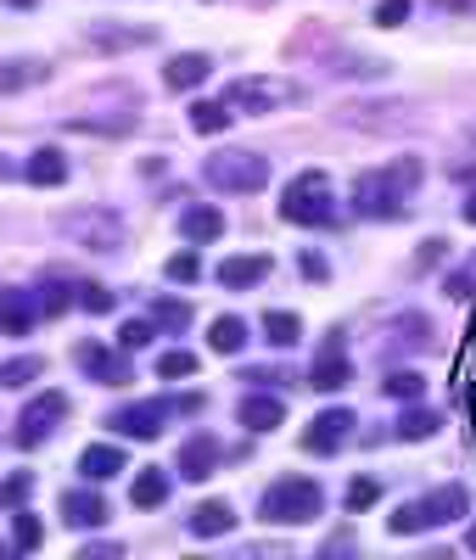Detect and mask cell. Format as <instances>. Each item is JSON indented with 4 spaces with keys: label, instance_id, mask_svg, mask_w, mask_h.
I'll use <instances>...</instances> for the list:
<instances>
[{
    "label": "cell",
    "instance_id": "27",
    "mask_svg": "<svg viewBox=\"0 0 476 560\" xmlns=\"http://www.w3.org/2000/svg\"><path fill=\"white\" fill-rule=\"evenodd\" d=\"M230 118H235L230 102H197L190 107V129L197 135H219V129H230Z\"/></svg>",
    "mask_w": 476,
    "mask_h": 560
},
{
    "label": "cell",
    "instance_id": "49",
    "mask_svg": "<svg viewBox=\"0 0 476 560\" xmlns=\"http://www.w3.org/2000/svg\"><path fill=\"white\" fill-rule=\"evenodd\" d=\"M7 7H34V0H7Z\"/></svg>",
    "mask_w": 476,
    "mask_h": 560
},
{
    "label": "cell",
    "instance_id": "22",
    "mask_svg": "<svg viewBox=\"0 0 476 560\" xmlns=\"http://www.w3.org/2000/svg\"><path fill=\"white\" fill-rule=\"evenodd\" d=\"M208 348L224 353V359H235V353L247 348V319H242V314H219V319L208 325Z\"/></svg>",
    "mask_w": 476,
    "mask_h": 560
},
{
    "label": "cell",
    "instance_id": "14",
    "mask_svg": "<svg viewBox=\"0 0 476 560\" xmlns=\"http://www.w3.org/2000/svg\"><path fill=\"white\" fill-rule=\"evenodd\" d=\"M269 253H235V258H224L213 275H219V287L224 292H247V287H258V280H269Z\"/></svg>",
    "mask_w": 476,
    "mask_h": 560
},
{
    "label": "cell",
    "instance_id": "7",
    "mask_svg": "<svg viewBox=\"0 0 476 560\" xmlns=\"http://www.w3.org/2000/svg\"><path fill=\"white\" fill-rule=\"evenodd\" d=\"M62 420H68V398H62V393H39V398L18 415V443H23V448L45 443V438L62 427Z\"/></svg>",
    "mask_w": 476,
    "mask_h": 560
},
{
    "label": "cell",
    "instance_id": "48",
    "mask_svg": "<svg viewBox=\"0 0 476 560\" xmlns=\"http://www.w3.org/2000/svg\"><path fill=\"white\" fill-rule=\"evenodd\" d=\"M465 549H471V555H476V522H471V533H465Z\"/></svg>",
    "mask_w": 476,
    "mask_h": 560
},
{
    "label": "cell",
    "instance_id": "50",
    "mask_svg": "<svg viewBox=\"0 0 476 560\" xmlns=\"http://www.w3.org/2000/svg\"><path fill=\"white\" fill-rule=\"evenodd\" d=\"M7 174H12V168H7V158H0V179H7Z\"/></svg>",
    "mask_w": 476,
    "mask_h": 560
},
{
    "label": "cell",
    "instance_id": "39",
    "mask_svg": "<svg viewBox=\"0 0 476 560\" xmlns=\"http://www.w3.org/2000/svg\"><path fill=\"white\" fill-rule=\"evenodd\" d=\"M409 12H415V0H381V7H375V28H404Z\"/></svg>",
    "mask_w": 476,
    "mask_h": 560
},
{
    "label": "cell",
    "instance_id": "43",
    "mask_svg": "<svg viewBox=\"0 0 476 560\" xmlns=\"http://www.w3.org/2000/svg\"><path fill=\"white\" fill-rule=\"evenodd\" d=\"M298 269H303L309 280H330V264H325V253H314V247L298 258Z\"/></svg>",
    "mask_w": 476,
    "mask_h": 560
},
{
    "label": "cell",
    "instance_id": "33",
    "mask_svg": "<svg viewBox=\"0 0 476 560\" xmlns=\"http://www.w3.org/2000/svg\"><path fill=\"white\" fill-rule=\"evenodd\" d=\"M158 376H163V382H185V376H197V353H190V348H169V353L158 359Z\"/></svg>",
    "mask_w": 476,
    "mask_h": 560
},
{
    "label": "cell",
    "instance_id": "23",
    "mask_svg": "<svg viewBox=\"0 0 476 560\" xmlns=\"http://www.w3.org/2000/svg\"><path fill=\"white\" fill-rule=\"evenodd\" d=\"M264 342L269 348H298L303 342V319L292 308H269L264 314Z\"/></svg>",
    "mask_w": 476,
    "mask_h": 560
},
{
    "label": "cell",
    "instance_id": "25",
    "mask_svg": "<svg viewBox=\"0 0 476 560\" xmlns=\"http://www.w3.org/2000/svg\"><path fill=\"white\" fill-rule=\"evenodd\" d=\"M34 314H45L39 298H28V292H0V325H7V331H28Z\"/></svg>",
    "mask_w": 476,
    "mask_h": 560
},
{
    "label": "cell",
    "instance_id": "44",
    "mask_svg": "<svg viewBox=\"0 0 476 560\" xmlns=\"http://www.w3.org/2000/svg\"><path fill=\"white\" fill-rule=\"evenodd\" d=\"M443 287H449L454 298H476V280H471V275H443Z\"/></svg>",
    "mask_w": 476,
    "mask_h": 560
},
{
    "label": "cell",
    "instance_id": "37",
    "mask_svg": "<svg viewBox=\"0 0 476 560\" xmlns=\"http://www.w3.org/2000/svg\"><path fill=\"white\" fill-rule=\"evenodd\" d=\"M163 275H169V280H179V287H190V280L202 275V258H197V253L185 247V253H174V258L163 264Z\"/></svg>",
    "mask_w": 476,
    "mask_h": 560
},
{
    "label": "cell",
    "instance_id": "15",
    "mask_svg": "<svg viewBox=\"0 0 476 560\" xmlns=\"http://www.w3.org/2000/svg\"><path fill=\"white\" fill-rule=\"evenodd\" d=\"M179 236H185V247H208V242H219V236H224V208H213V202H190V208L179 213Z\"/></svg>",
    "mask_w": 476,
    "mask_h": 560
},
{
    "label": "cell",
    "instance_id": "36",
    "mask_svg": "<svg viewBox=\"0 0 476 560\" xmlns=\"http://www.w3.org/2000/svg\"><path fill=\"white\" fill-rule=\"evenodd\" d=\"M330 73H337V79H381V73H387V62H375V57H343Z\"/></svg>",
    "mask_w": 476,
    "mask_h": 560
},
{
    "label": "cell",
    "instance_id": "9",
    "mask_svg": "<svg viewBox=\"0 0 476 560\" xmlns=\"http://www.w3.org/2000/svg\"><path fill=\"white\" fill-rule=\"evenodd\" d=\"M219 459H224L219 438H213V432H197V438H185V443H179V459H174V471H179L185 482H208V477L219 471Z\"/></svg>",
    "mask_w": 476,
    "mask_h": 560
},
{
    "label": "cell",
    "instance_id": "31",
    "mask_svg": "<svg viewBox=\"0 0 476 560\" xmlns=\"http://www.w3.org/2000/svg\"><path fill=\"white\" fill-rule=\"evenodd\" d=\"M152 342H158V325L152 319H124L118 325V348L124 353H140V348H152Z\"/></svg>",
    "mask_w": 476,
    "mask_h": 560
},
{
    "label": "cell",
    "instance_id": "18",
    "mask_svg": "<svg viewBox=\"0 0 476 560\" xmlns=\"http://www.w3.org/2000/svg\"><path fill=\"white\" fill-rule=\"evenodd\" d=\"M208 73H213V57H208V51H179V57H169L163 84H169V90H197Z\"/></svg>",
    "mask_w": 476,
    "mask_h": 560
},
{
    "label": "cell",
    "instance_id": "45",
    "mask_svg": "<svg viewBox=\"0 0 476 560\" xmlns=\"http://www.w3.org/2000/svg\"><path fill=\"white\" fill-rule=\"evenodd\" d=\"M443 253H449V242H438V236H432V242H420V269H432Z\"/></svg>",
    "mask_w": 476,
    "mask_h": 560
},
{
    "label": "cell",
    "instance_id": "32",
    "mask_svg": "<svg viewBox=\"0 0 476 560\" xmlns=\"http://www.w3.org/2000/svg\"><path fill=\"white\" fill-rule=\"evenodd\" d=\"M39 79H45L39 62H7V68H0V96H12V90H28V84H39Z\"/></svg>",
    "mask_w": 476,
    "mask_h": 560
},
{
    "label": "cell",
    "instance_id": "10",
    "mask_svg": "<svg viewBox=\"0 0 476 560\" xmlns=\"http://www.w3.org/2000/svg\"><path fill=\"white\" fill-rule=\"evenodd\" d=\"M62 230H68L73 242L95 247V253H113V247H124V224H118V213H73Z\"/></svg>",
    "mask_w": 476,
    "mask_h": 560
},
{
    "label": "cell",
    "instance_id": "21",
    "mask_svg": "<svg viewBox=\"0 0 476 560\" xmlns=\"http://www.w3.org/2000/svg\"><path fill=\"white\" fill-rule=\"evenodd\" d=\"M79 471H84V482H107V477H118V471H124V448H113V443H90V448L79 454Z\"/></svg>",
    "mask_w": 476,
    "mask_h": 560
},
{
    "label": "cell",
    "instance_id": "5",
    "mask_svg": "<svg viewBox=\"0 0 476 560\" xmlns=\"http://www.w3.org/2000/svg\"><path fill=\"white\" fill-rule=\"evenodd\" d=\"M280 219L286 224H337V197H330V179L320 168H303L292 185L280 191Z\"/></svg>",
    "mask_w": 476,
    "mask_h": 560
},
{
    "label": "cell",
    "instance_id": "3",
    "mask_svg": "<svg viewBox=\"0 0 476 560\" xmlns=\"http://www.w3.org/2000/svg\"><path fill=\"white\" fill-rule=\"evenodd\" d=\"M258 516L275 522V527H303V522L325 516V488H320L314 477H280V482L264 488Z\"/></svg>",
    "mask_w": 476,
    "mask_h": 560
},
{
    "label": "cell",
    "instance_id": "8",
    "mask_svg": "<svg viewBox=\"0 0 476 560\" xmlns=\"http://www.w3.org/2000/svg\"><path fill=\"white\" fill-rule=\"evenodd\" d=\"M224 102L242 107V113H275V107L292 102V84H286V79H235L224 90Z\"/></svg>",
    "mask_w": 476,
    "mask_h": 560
},
{
    "label": "cell",
    "instance_id": "30",
    "mask_svg": "<svg viewBox=\"0 0 476 560\" xmlns=\"http://www.w3.org/2000/svg\"><path fill=\"white\" fill-rule=\"evenodd\" d=\"M438 427H443V420H438L432 409H409V415L398 420V438H404V443H426Z\"/></svg>",
    "mask_w": 476,
    "mask_h": 560
},
{
    "label": "cell",
    "instance_id": "28",
    "mask_svg": "<svg viewBox=\"0 0 476 560\" xmlns=\"http://www.w3.org/2000/svg\"><path fill=\"white\" fill-rule=\"evenodd\" d=\"M426 342H432V319H426V314L393 319V348H426Z\"/></svg>",
    "mask_w": 476,
    "mask_h": 560
},
{
    "label": "cell",
    "instance_id": "38",
    "mask_svg": "<svg viewBox=\"0 0 476 560\" xmlns=\"http://www.w3.org/2000/svg\"><path fill=\"white\" fill-rule=\"evenodd\" d=\"M39 359H12V364H0V387H23V382H34L39 376Z\"/></svg>",
    "mask_w": 476,
    "mask_h": 560
},
{
    "label": "cell",
    "instance_id": "13",
    "mask_svg": "<svg viewBox=\"0 0 476 560\" xmlns=\"http://www.w3.org/2000/svg\"><path fill=\"white\" fill-rule=\"evenodd\" d=\"M348 432H353V409H325L314 427L303 432V448L309 454H337L348 443Z\"/></svg>",
    "mask_w": 476,
    "mask_h": 560
},
{
    "label": "cell",
    "instance_id": "47",
    "mask_svg": "<svg viewBox=\"0 0 476 560\" xmlns=\"http://www.w3.org/2000/svg\"><path fill=\"white\" fill-rule=\"evenodd\" d=\"M465 219H471V224H476V191H471V202H465Z\"/></svg>",
    "mask_w": 476,
    "mask_h": 560
},
{
    "label": "cell",
    "instance_id": "2",
    "mask_svg": "<svg viewBox=\"0 0 476 560\" xmlns=\"http://www.w3.org/2000/svg\"><path fill=\"white\" fill-rule=\"evenodd\" d=\"M460 516H471V493H465V482H443V488H432V493L398 504L393 516H387V527H393L398 538H415V533L449 527V522H460Z\"/></svg>",
    "mask_w": 476,
    "mask_h": 560
},
{
    "label": "cell",
    "instance_id": "41",
    "mask_svg": "<svg viewBox=\"0 0 476 560\" xmlns=\"http://www.w3.org/2000/svg\"><path fill=\"white\" fill-rule=\"evenodd\" d=\"M79 308H84V314H113L118 298H113L107 287H79Z\"/></svg>",
    "mask_w": 476,
    "mask_h": 560
},
{
    "label": "cell",
    "instance_id": "16",
    "mask_svg": "<svg viewBox=\"0 0 476 560\" xmlns=\"http://www.w3.org/2000/svg\"><path fill=\"white\" fill-rule=\"evenodd\" d=\"M57 510H62V522H68V527H102V522H107V499L95 493V488H73V493H62Z\"/></svg>",
    "mask_w": 476,
    "mask_h": 560
},
{
    "label": "cell",
    "instance_id": "29",
    "mask_svg": "<svg viewBox=\"0 0 476 560\" xmlns=\"http://www.w3.org/2000/svg\"><path fill=\"white\" fill-rule=\"evenodd\" d=\"M90 39H95V45H107V51H118V45H152L158 28H107V23H95Z\"/></svg>",
    "mask_w": 476,
    "mask_h": 560
},
{
    "label": "cell",
    "instance_id": "46",
    "mask_svg": "<svg viewBox=\"0 0 476 560\" xmlns=\"http://www.w3.org/2000/svg\"><path fill=\"white\" fill-rule=\"evenodd\" d=\"M438 12H476V0H438Z\"/></svg>",
    "mask_w": 476,
    "mask_h": 560
},
{
    "label": "cell",
    "instance_id": "12",
    "mask_svg": "<svg viewBox=\"0 0 476 560\" xmlns=\"http://www.w3.org/2000/svg\"><path fill=\"white\" fill-rule=\"evenodd\" d=\"M235 420H242L247 432H275V427H286V398L280 393H269V387H258V393H247L242 404H235Z\"/></svg>",
    "mask_w": 476,
    "mask_h": 560
},
{
    "label": "cell",
    "instance_id": "19",
    "mask_svg": "<svg viewBox=\"0 0 476 560\" xmlns=\"http://www.w3.org/2000/svg\"><path fill=\"white\" fill-rule=\"evenodd\" d=\"M353 382V364L343 359V348L330 342L320 359H314V370H309V387H320V393H337V387H348Z\"/></svg>",
    "mask_w": 476,
    "mask_h": 560
},
{
    "label": "cell",
    "instance_id": "4",
    "mask_svg": "<svg viewBox=\"0 0 476 560\" xmlns=\"http://www.w3.org/2000/svg\"><path fill=\"white\" fill-rule=\"evenodd\" d=\"M202 174H208L213 191H224V197H258L269 185V174H275V163L264 152H247V147H224V152L208 158Z\"/></svg>",
    "mask_w": 476,
    "mask_h": 560
},
{
    "label": "cell",
    "instance_id": "26",
    "mask_svg": "<svg viewBox=\"0 0 476 560\" xmlns=\"http://www.w3.org/2000/svg\"><path fill=\"white\" fill-rule=\"evenodd\" d=\"M152 325H158V331H169V337H179L185 325H190V303L185 298H158L152 303Z\"/></svg>",
    "mask_w": 476,
    "mask_h": 560
},
{
    "label": "cell",
    "instance_id": "1",
    "mask_svg": "<svg viewBox=\"0 0 476 560\" xmlns=\"http://www.w3.org/2000/svg\"><path fill=\"white\" fill-rule=\"evenodd\" d=\"M420 158H393V163H381V168H364L353 179V213L359 219H404L415 191H420Z\"/></svg>",
    "mask_w": 476,
    "mask_h": 560
},
{
    "label": "cell",
    "instance_id": "34",
    "mask_svg": "<svg viewBox=\"0 0 476 560\" xmlns=\"http://www.w3.org/2000/svg\"><path fill=\"white\" fill-rule=\"evenodd\" d=\"M375 499H381V482H375V477H353V482H348V493H343V504L353 510V516H359V510H370Z\"/></svg>",
    "mask_w": 476,
    "mask_h": 560
},
{
    "label": "cell",
    "instance_id": "35",
    "mask_svg": "<svg viewBox=\"0 0 476 560\" xmlns=\"http://www.w3.org/2000/svg\"><path fill=\"white\" fill-rule=\"evenodd\" d=\"M387 393L404 398V404H415V398L426 393V376H420V370H393V376H387Z\"/></svg>",
    "mask_w": 476,
    "mask_h": 560
},
{
    "label": "cell",
    "instance_id": "40",
    "mask_svg": "<svg viewBox=\"0 0 476 560\" xmlns=\"http://www.w3.org/2000/svg\"><path fill=\"white\" fill-rule=\"evenodd\" d=\"M28 488H34V477H28V471H12L7 482H0V510H18V504L28 499Z\"/></svg>",
    "mask_w": 476,
    "mask_h": 560
},
{
    "label": "cell",
    "instance_id": "17",
    "mask_svg": "<svg viewBox=\"0 0 476 560\" xmlns=\"http://www.w3.org/2000/svg\"><path fill=\"white\" fill-rule=\"evenodd\" d=\"M230 527H235L230 499H202L197 510H190V522H185V533H190V538H224Z\"/></svg>",
    "mask_w": 476,
    "mask_h": 560
},
{
    "label": "cell",
    "instance_id": "42",
    "mask_svg": "<svg viewBox=\"0 0 476 560\" xmlns=\"http://www.w3.org/2000/svg\"><path fill=\"white\" fill-rule=\"evenodd\" d=\"M12 544L18 549H39V522L28 516V510H18V516H12Z\"/></svg>",
    "mask_w": 476,
    "mask_h": 560
},
{
    "label": "cell",
    "instance_id": "20",
    "mask_svg": "<svg viewBox=\"0 0 476 560\" xmlns=\"http://www.w3.org/2000/svg\"><path fill=\"white\" fill-rule=\"evenodd\" d=\"M169 488H174V477L163 471V465H140L135 488H129V504H135V510H158V504L169 499Z\"/></svg>",
    "mask_w": 476,
    "mask_h": 560
},
{
    "label": "cell",
    "instance_id": "24",
    "mask_svg": "<svg viewBox=\"0 0 476 560\" xmlns=\"http://www.w3.org/2000/svg\"><path fill=\"white\" fill-rule=\"evenodd\" d=\"M34 185H68V158L57 152V147H39L34 158H28V168H23Z\"/></svg>",
    "mask_w": 476,
    "mask_h": 560
},
{
    "label": "cell",
    "instance_id": "6",
    "mask_svg": "<svg viewBox=\"0 0 476 560\" xmlns=\"http://www.w3.org/2000/svg\"><path fill=\"white\" fill-rule=\"evenodd\" d=\"M197 415L202 409V398H147V404H129V409H113L107 415V427L113 432H124V438H140V443H147V438H158L163 432V420H174V415Z\"/></svg>",
    "mask_w": 476,
    "mask_h": 560
},
{
    "label": "cell",
    "instance_id": "11",
    "mask_svg": "<svg viewBox=\"0 0 476 560\" xmlns=\"http://www.w3.org/2000/svg\"><path fill=\"white\" fill-rule=\"evenodd\" d=\"M79 370L90 382H107V387H124L129 382V359H124V348H107V342H84L79 353Z\"/></svg>",
    "mask_w": 476,
    "mask_h": 560
}]
</instances>
